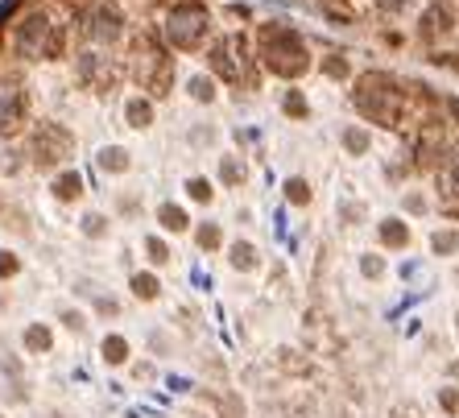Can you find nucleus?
Returning <instances> with one entry per match:
<instances>
[{
    "mask_svg": "<svg viewBox=\"0 0 459 418\" xmlns=\"http://www.w3.org/2000/svg\"><path fill=\"white\" fill-rule=\"evenodd\" d=\"M410 0H376V8H385V13H402Z\"/></svg>",
    "mask_w": 459,
    "mask_h": 418,
    "instance_id": "4c0bfd02",
    "label": "nucleus"
},
{
    "mask_svg": "<svg viewBox=\"0 0 459 418\" xmlns=\"http://www.w3.org/2000/svg\"><path fill=\"white\" fill-rule=\"evenodd\" d=\"M17 8H21V0H0V25H4V21L17 13Z\"/></svg>",
    "mask_w": 459,
    "mask_h": 418,
    "instance_id": "c9c22d12",
    "label": "nucleus"
},
{
    "mask_svg": "<svg viewBox=\"0 0 459 418\" xmlns=\"http://www.w3.org/2000/svg\"><path fill=\"white\" fill-rule=\"evenodd\" d=\"M0 418H4V414H0Z\"/></svg>",
    "mask_w": 459,
    "mask_h": 418,
    "instance_id": "37998d69",
    "label": "nucleus"
},
{
    "mask_svg": "<svg viewBox=\"0 0 459 418\" xmlns=\"http://www.w3.org/2000/svg\"><path fill=\"white\" fill-rule=\"evenodd\" d=\"M157 220H162V228H170V232H183L186 224V211L183 207H174V203H162V211H157Z\"/></svg>",
    "mask_w": 459,
    "mask_h": 418,
    "instance_id": "a211bd4d",
    "label": "nucleus"
},
{
    "mask_svg": "<svg viewBox=\"0 0 459 418\" xmlns=\"http://www.w3.org/2000/svg\"><path fill=\"white\" fill-rule=\"evenodd\" d=\"M261 58L281 79H298L311 67V50L302 42V34L290 29V25H274V21L261 25Z\"/></svg>",
    "mask_w": 459,
    "mask_h": 418,
    "instance_id": "f03ea898",
    "label": "nucleus"
},
{
    "mask_svg": "<svg viewBox=\"0 0 459 418\" xmlns=\"http://www.w3.org/2000/svg\"><path fill=\"white\" fill-rule=\"evenodd\" d=\"M344 145H348V153L360 158V153H368V133L365 129H348V133H344Z\"/></svg>",
    "mask_w": 459,
    "mask_h": 418,
    "instance_id": "b1692460",
    "label": "nucleus"
},
{
    "mask_svg": "<svg viewBox=\"0 0 459 418\" xmlns=\"http://www.w3.org/2000/svg\"><path fill=\"white\" fill-rule=\"evenodd\" d=\"M220 179L228 186H240L244 183V162H240V158H224V162H220Z\"/></svg>",
    "mask_w": 459,
    "mask_h": 418,
    "instance_id": "412c9836",
    "label": "nucleus"
},
{
    "mask_svg": "<svg viewBox=\"0 0 459 418\" xmlns=\"http://www.w3.org/2000/svg\"><path fill=\"white\" fill-rule=\"evenodd\" d=\"M99 166L112 170V174H120V170H129V153L120 145H108V149H99Z\"/></svg>",
    "mask_w": 459,
    "mask_h": 418,
    "instance_id": "dca6fc26",
    "label": "nucleus"
},
{
    "mask_svg": "<svg viewBox=\"0 0 459 418\" xmlns=\"http://www.w3.org/2000/svg\"><path fill=\"white\" fill-rule=\"evenodd\" d=\"M71 149H75V137H71L66 129H58V125H42V129L34 133V162H38V166L66 162Z\"/></svg>",
    "mask_w": 459,
    "mask_h": 418,
    "instance_id": "0eeeda50",
    "label": "nucleus"
},
{
    "mask_svg": "<svg viewBox=\"0 0 459 418\" xmlns=\"http://www.w3.org/2000/svg\"><path fill=\"white\" fill-rule=\"evenodd\" d=\"M199 249H220V228L216 224H203L199 228Z\"/></svg>",
    "mask_w": 459,
    "mask_h": 418,
    "instance_id": "c85d7f7f",
    "label": "nucleus"
},
{
    "mask_svg": "<svg viewBox=\"0 0 459 418\" xmlns=\"http://www.w3.org/2000/svg\"><path fill=\"white\" fill-rule=\"evenodd\" d=\"M83 232L87 236H104V216H83Z\"/></svg>",
    "mask_w": 459,
    "mask_h": 418,
    "instance_id": "72a5a7b5",
    "label": "nucleus"
},
{
    "mask_svg": "<svg viewBox=\"0 0 459 418\" xmlns=\"http://www.w3.org/2000/svg\"><path fill=\"white\" fill-rule=\"evenodd\" d=\"M356 108L365 112L368 120H376V125H385V129H397L402 125V112H406V92H402V83L393 79V75H385V71H368L356 79Z\"/></svg>",
    "mask_w": 459,
    "mask_h": 418,
    "instance_id": "f257e3e1",
    "label": "nucleus"
},
{
    "mask_svg": "<svg viewBox=\"0 0 459 418\" xmlns=\"http://www.w3.org/2000/svg\"><path fill=\"white\" fill-rule=\"evenodd\" d=\"M54 195H58L62 203H71V199H79V195H83V179H79L75 170H66V174H58V179H54Z\"/></svg>",
    "mask_w": 459,
    "mask_h": 418,
    "instance_id": "ddd939ff",
    "label": "nucleus"
},
{
    "mask_svg": "<svg viewBox=\"0 0 459 418\" xmlns=\"http://www.w3.org/2000/svg\"><path fill=\"white\" fill-rule=\"evenodd\" d=\"M125 116H129L133 129H145V125H153V104L149 99H129L125 104Z\"/></svg>",
    "mask_w": 459,
    "mask_h": 418,
    "instance_id": "4468645a",
    "label": "nucleus"
},
{
    "mask_svg": "<svg viewBox=\"0 0 459 418\" xmlns=\"http://www.w3.org/2000/svg\"><path fill=\"white\" fill-rule=\"evenodd\" d=\"M451 116L459 120V99H451Z\"/></svg>",
    "mask_w": 459,
    "mask_h": 418,
    "instance_id": "79ce46f5",
    "label": "nucleus"
},
{
    "mask_svg": "<svg viewBox=\"0 0 459 418\" xmlns=\"http://www.w3.org/2000/svg\"><path fill=\"white\" fill-rule=\"evenodd\" d=\"M232 265H236V270H253V265H257V249H253L248 240H236V244H232Z\"/></svg>",
    "mask_w": 459,
    "mask_h": 418,
    "instance_id": "6ab92c4d",
    "label": "nucleus"
},
{
    "mask_svg": "<svg viewBox=\"0 0 459 418\" xmlns=\"http://www.w3.org/2000/svg\"><path fill=\"white\" fill-rule=\"evenodd\" d=\"M207 29H211V13L203 8V4H178L174 13H170V21H166V38H170V46L174 50H195L203 38H207Z\"/></svg>",
    "mask_w": 459,
    "mask_h": 418,
    "instance_id": "39448f33",
    "label": "nucleus"
},
{
    "mask_svg": "<svg viewBox=\"0 0 459 418\" xmlns=\"http://www.w3.org/2000/svg\"><path fill=\"white\" fill-rule=\"evenodd\" d=\"M439 406L447 414H459V389H439Z\"/></svg>",
    "mask_w": 459,
    "mask_h": 418,
    "instance_id": "7c9ffc66",
    "label": "nucleus"
},
{
    "mask_svg": "<svg viewBox=\"0 0 459 418\" xmlns=\"http://www.w3.org/2000/svg\"><path fill=\"white\" fill-rule=\"evenodd\" d=\"M133 75L145 92L166 95L170 92V79H174V62L162 46H153V38H141L137 50H133Z\"/></svg>",
    "mask_w": 459,
    "mask_h": 418,
    "instance_id": "7ed1b4c3",
    "label": "nucleus"
},
{
    "mask_svg": "<svg viewBox=\"0 0 459 418\" xmlns=\"http://www.w3.org/2000/svg\"><path fill=\"white\" fill-rule=\"evenodd\" d=\"M281 108H285V116H294V120H302V116H306V99H302L298 92L285 95V104H281Z\"/></svg>",
    "mask_w": 459,
    "mask_h": 418,
    "instance_id": "cd10ccee",
    "label": "nucleus"
},
{
    "mask_svg": "<svg viewBox=\"0 0 459 418\" xmlns=\"http://www.w3.org/2000/svg\"><path fill=\"white\" fill-rule=\"evenodd\" d=\"M443 34H451V13H447V8H439V4H430V8H426V17H422V38H426V42H435V38H443Z\"/></svg>",
    "mask_w": 459,
    "mask_h": 418,
    "instance_id": "f8f14e48",
    "label": "nucleus"
},
{
    "mask_svg": "<svg viewBox=\"0 0 459 418\" xmlns=\"http://www.w3.org/2000/svg\"><path fill=\"white\" fill-rule=\"evenodd\" d=\"M327 75H331V79H344V75H348V62H344V58H331V62H327Z\"/></svg>",
    "mask_w": 459,
    "mask_h": 418,
    "instance_id": "f704fd0d",
    "label": "nucleus"
},
{
    "mask_svg": "<svg viewBox=\"0 0 459 418\" xmlns=\"http://www.w3.org/2000/svg\"><path fill=\"white\" fill-rule=\"evenodd\" d=\"M439 190H443L447 211H456L459 216V158H451V162L439 170Z\"/></svg>",
    "mask_w": 459,
    "mask_h": 418,
    "instance_id": "9d476101",
    "label": "nucleus"
},
{
    "mask_svg": "<svg viewBox=\"0 0 459 418\" xmlns=\"http://www.w3.org/2000/svg\"><path fill=\"white\" fill-rule=\"evenodd\" d=\"M157 290H162V286H157L153 274H137V278H133V294H137V298H157Z\"/></svg>",
    "mask_w": 459,
    "mask_h": 418,
    "instance_id": "4be33fe9",
    "label": "nucleus"
},
{
    "mask_svg": "<svg viewBox=\"0 0 459 418\" xmlns=\"http://www.w3.org/2000/svg\"><path fill=\"white\" fill-rule=\"evenodd\" d=\"M145 249H149V261H157V265H162V261H170V249H166L157 236H149V240H145Z\"/></svg>",
    "mask_w": 459,
    "mask_h": 418,
    "instance_id": "c756f323",
    "label": "nucleus"
},
{
    "mask_svg": "<svg viewBox=\"0 0 459 418\" xmlns=\"http://www.w3.org/2000/svg\"><path fill=\"white\" fill-rule=\"evenodd\" d=\"M211 71L220 75V79H228V83H240V75H244V38L240 34H228V38H220L216 46H211Z\"/></svg>",
    "mask_w": 459,
    "mask_h": 418,
    "instance_id": "423d86ee",
    "label": "nucleus"
},
{
    "mask_svg": "<svg viewBox=\"0 0 459 418\" xmlns=\"http://www.w3.org/2000/svg\"><path fill=\"white\" fill-rule=\"evenodd\" d=\"M381 240H385L389 249H402V244L410 240V228H406L402 220H381Z\"/></svg>",
    "mask_w": 459,
    "mask_h": 418,
    "instance_id": "2eb2a0df",
    "label": "nucleus"
},
{
    "mask_svg": "<svg viewBox=\"0 0 459 418\" xmlns=\"http://www.w3.org/2000/svg\"><path fill=\"white\" fill-rule=\"evenodd\" d=\"M285 199H290V203H311V186H306V179H290V183H285Z\"/></svg>",
    "mask_w": 459,
    "mask_h": 418,
    "instance_id": "393cba45",
    "label": "nucleus"
},
{
    "mask_svg": "<svg viewBox=\"0 0 459 418\" xmlns=\"http://www.w3.org/2000/svg\"><path fill=\"white\" fill-rule=\"evenodd\" d=\"M435 62H443V67H456V71H459V54H439Z\"/></svg>",
    "mask_w": 459,
    "mask_h": 418,
    "instance_id": "58836bf2",
    "label": "nucleus"
},
{
    "mask_svg": "<svg viewBox=\"0 0 459 418\" xmlns=\"http://www.w3.org/2000/svg\"><path fill=\"white\" fill-rule=\"evenodd\" d=\"M25 125V92L0 88V133H17Z\"/></svg>",
    "mask_w": 459,
    "mask_h": 418,
    "instance_id": "1a4fd4ad",
    "label": "nucleus"
},
{
    "mask_svg": "<svg viewBox=\"0 0 459 418\" xmlns=\"http://www.w3.org/2000/svg\"><path fill=\"white\" fill-rule=\"evenodd\" d=\"M66 4H71V8H87L92 0H66Z\"/></svg>",
    "mask_w": 459,
    "mask_h": 418,
    "instance_id": "a19ab883",
    "label": "nucleus"
},
{
    "mask_svg": "<svg viewBox=\"0 0 459 418\" xmlns=\"http://www.w3.org/2000/svg\"><path fill=\"white\" fill-rule=\"evenodd\" d=\"M190 95H195L199 104H207V99L216 95V88H211V79H203V75H195V79H190Z\"/></svg>",
    "mask_w": 459,
    "mask_h": 418,
    "instance_id": "a878e982",
    "label": "nucleus"
},
{
    "mask_svg": "<svg viewBox=\"0 0 459 418\" xmlns=\"http://www.w3.org/2000/svg\"><path fill=\"white\" fill-rule=\"evenodd\" d=\"M406 207H410L414 216H422V211H426V199H422V195H406Z\"/></svg>",
    "mask_w": 459,
    "mask_h": 418,
    "instance_id": "e433bc0d",
    "label": "nucleus"
},
{
    "mask_svg": "<svg viewBox=\"0 0 459 418\" xmlns=\"http://www.w3.org/2000/svg\"><path fill=\"white\" fill-rule=\"evenodd\" d=\"M62 323H66V327H83V319H79L75 311H66V315H62Z\"/></svg>",
    "mask_w": 459,
    "mask_h": 418,
    "instance_id": "ea45409f",
    "label": "nucleus"
},
{
    "mask_svg": "<svg viewBox=\"0 0 459 418\" xmlns=\"http://www.w3.org/2000/svg\"><path fill=\"white\" fill-rule=\"evenodd\" d=\"M186 190H190V199H195V203H211V183H207V179H190Z\"/></svg>",
    "mask_w": 459,
    "mask_h": 418,
    "instance_id": "bb28decb",
    "label": "nucleus"
},
{
    "mask_svg": "<svg viewBox=\"0 0 459 418\" xmlns=\"http://www.w3.org/2000/svg\"><path fill=\"white\" fill-rule=\"evenodd\" d=\"M87 38L92 42H116L120 38V13L116 8H108V4H99V8H92L87 13Z\"/></svg>",
    "mask_w": 459,
    "mask_h": 418,
    "instance_id": "6e6552de",
    "label": "nucleus"
},
{
    "mask_svg": "<svg viewBox=\"0 0 459 418\" xmlns=\"http://www.w3.org/2000/svg\"><path fill=\"white\" fill-rule=\"evenodd\" d=\"M360 270H365L368 278H381V274H385V261H381V257H365V261H360Z\"/></svg>",
    "mask_w": 459,
    "mask_h": 418,
    "instance_id": "473e14b6",
    "label": "nucleus"
},
{
    "mask_svg": "<svg viewBox=\"0 0 459 418\" xmlns=\"http://www.w3.org/2000/svg\"><path fill=\"white\" fill-rule=\"evenodd\" d=\"M25 348H29V352H46L50 348V327H42V323L25 327Z\"/></svg>",
    "mask_w": 459,
    "mask_h": 418,
    "instance_id": "aec40b11",
    "label": "nucleus"
},
{
    "mask_svg": "<svg viewBox=\"0 0 459 418\" xmlns=\"http://www.w3.org/2000/svg\"><path fill=\"white\" fill-rule=\"evenodd\" d=\"M104 361L108 365H125L129 361V340L125 335H108L104 340Z\"/></svg>",
    "mask_w": 459,
    "mask_h": 418,
    "instance_id": "f3484780",
    "label": "nucleus"
},
{
    "mask_svg": "<svg viewBox=\"0 0 459 418\" xmlns=\"http://www.w3.org/2000/svg\"><path fill=\"white\" fill-rule=\"evenodd\" d=\"M17 270H21V261H17L13 253H4V249H0V278H13Z\"/></svg>",
    "mask_w": 459,
    "mask_h": 418,
    "instance_id": "2f4dec72",
    "label": "nucleus"
},
{
    "mask_svg": "<svg viewBox=\"0 0 459 418\" xmlns=\"http://www.w3.org/2000/svg\"><path fill=\"white\" fill-rule=\"evenodd\" d=\"M430 249H435V253H456L459 249V232H451V228H447V232H435L430 236Z\"/></svg>",
    "mask_w": 459,
    "mask_h": 418,
    "instance_id": "5701e85b",
    "label": "nucleus"
},
{
    "mask_svg": "<svg viewBox=\"0 0 459 418\" xmlns=\"http://www.w3.org/2000/svg\"><path fill=\"white\" fill-rule=\"evenodd\" d=\"M17 50H21V58H58L62 54V29L46 13H29L17 25Z\"/></svg>",
    "mask_w": 459,
    "mask_h": 418,
    "instance_id": "20e7f679",
    "label": "nucleus"
},
{
    "mask_svg": "<svg viewBox=\"0 0 459 418\" xmlns=\"http://www.w3.org/2000/svg\"><path fill=\"white\" fill-rule=\"evenodd\" d=\"M79 75H83L92 88H112V79H116L112 67H104L99 54H83V58H79Z\"/></svg>",
    "mask_w": 459,
    "mask_h": 418,
    "instance_id": "9b49d317",
    "label": "nucleus"
}]
</instances>
